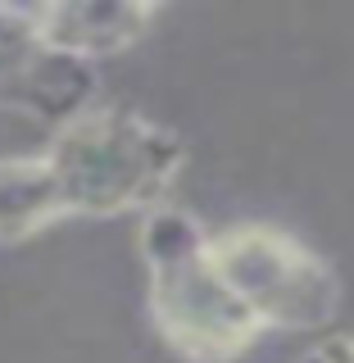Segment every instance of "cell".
<instances>
[{
	"instance_id": "obj_1",
	"label": "cell",
	"mask_w": 354,
	"mask_h": 363,
	"mask_svg": "<svg viewBox=\"0 0 354 363\" xmlns=\"http://www.w3.org/2000/svg\"><path fill=\"white\" fill-rule=\"evenodd\" d=\"M136 255L145 268V313L168 350L187 363H236L268 332L232 291L214 255V232L182 204L136 218Z\"/></svg>"
},
{
	"instance_id": "obj_2",
	"label": "cell",
	"mask_w": 354,
	"mask_h": 363,
	"mask_svg": "<svg viewBox=\"0 0 354 363\" xmlns=\"http://www.w3.org/2000/svg\"><path fill=\"white\" fill-rule=\"evenodd\" d=\"M64 191L68 218H128L168 204V191L187 168V141L128 105H91L68 118L41 145Z\"/></svg>"
},
{
	"instance_id": "obj_3",
	"label": "cell",
	"mask_w": 354,
	"mask_h": 363,
	"mask_svg": "<svg viewBox=\"0 0 354 363\" xmlns=\"http://www.w3.org/2000/svg\"><path fill=\"white\" fill-rule=\"evenodd\" d=\"M214 255L264 332H323L341 313V277L323 255L277 223H232L214 232Z\"/></svg>"
},
{
	"instance_id": "obj_4",
	"label": "cell",
	"mask_w": 354,
	"mask_h": 363,
	"mask_svg": "<svg viewBox=\"0 0 354 363\" xmlns=\"http://www.w3.org/2000/svg\"><path fill=\"white\" fill-rule=\"evenodd\" d=\"M96 64L68 60L41 41L28 5H0V109L64 128L100 105Z\"/></svg>"
},
{
	"instance_id": "obj_5",
	"label": "cell",
	"mask_w": 354,
	"mask_h": 363,
	"mask_svg": "<svg viewBox=\"0 0 354 363\" xmlns=\"http://www.w3.org/2000/svg\"><path fill=\"white\" fill-rule=\"evenodd\" d=\"M41 41L50 50L82 64H100L109 55L132 50L150 37L164 9L136 5V0H68V5H28Z\"/></svg>"
},
{
	"instance_id": "obj_6",
	"label": "cell",
	"mask_w": 354,
	"mask_h": 363,
	"mask_svg": "<svg viewBox=\"0 0 354 363\" xmlns=\"http://www.w3.org/2000/svg\"><path fill=\"white\" fill-rule=\"evenodd\" d=\"M64 191L41 150L0 155V245H23L64 223Z\"/></svg>"
},
{
	"instance_id": "obj_7",
	"label": "cell",
	"mask_w": 354,
	"mask_h": 363,
	"mask_svg": "<svg viewBox=\"0 0 354 363\" xmlns=\"http://www.w3.org/2000/svg\"><path fill=\"white\" fill-rule=\"evenodd\" d=\"M295 363H354V327L350 332H323L314 345H304Z\"/></svg>"
}]
</instances>
